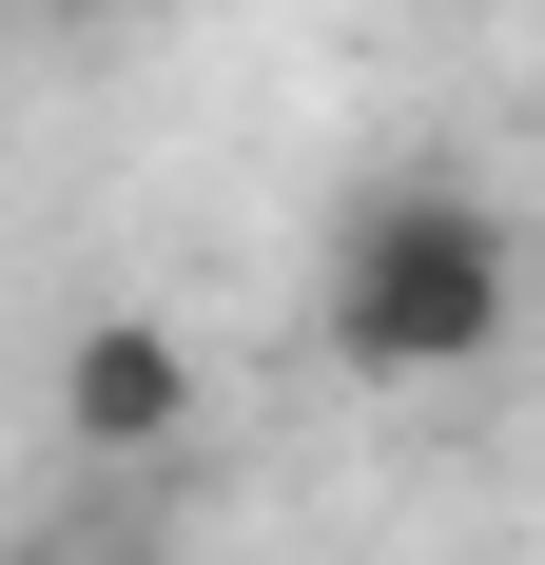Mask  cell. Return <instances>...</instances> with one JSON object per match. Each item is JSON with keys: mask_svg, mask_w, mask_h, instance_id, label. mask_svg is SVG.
Segmentation results:
<instances>
[{"mask_svg": "<svg viewBox=\"0 0 545 565\" xmlns=\"http://www.w3.org/2000/svg\"><path fill=\"white\" fill-rule=\"evenodd\" d=\"M506 332H526V234H506L448 157L371 175V195L331 215L312 351L351 371V391H468V371H506Z\"/></svg>", "mask_w": 545, "mask_h": 565, "instance_id": "cell-1", "label": "cell"}, {"mask_svg": "<svg viewBox=\"0 0 545 565\" xmlns=\"http://www.w3.org/2000/svg\"><path fill=\"white\" fill-rule=\"evenodd\" d=\"M58 449H78V468H175V449H195V332H175V312L58 332Z\"/></svg>", "mask_w": 545, "mask_h": 565, "instance_id": "cell-2", "label": "cell"}, {"mask_svg": "<svg viewBox=\"0 0 545 565\" xmlns=\"http://www.w3.org/2000/svg\"><path fill=\"white\" fill-rule=\"evenodd\" d=\"M0 20H20V40H117L137 0H0Z\"/></svg>", "mask_w": 545, "mask_h": 565, "instance_id": "cell-3", "label": "cell"}, {"mask_svg": "<svg viewBox=\"0 0 545 565\" xmlns=\"http://www.w3.org/2000/svg\"><path fill=\"white\" fill-rule=\"evenodd\" d=\"M0 546H20V488H0Z\"/></svg>", "mask_w": 545, "mask_h": 565, "instance_id": "cell-4", "label": "cell"}]
</instances>
